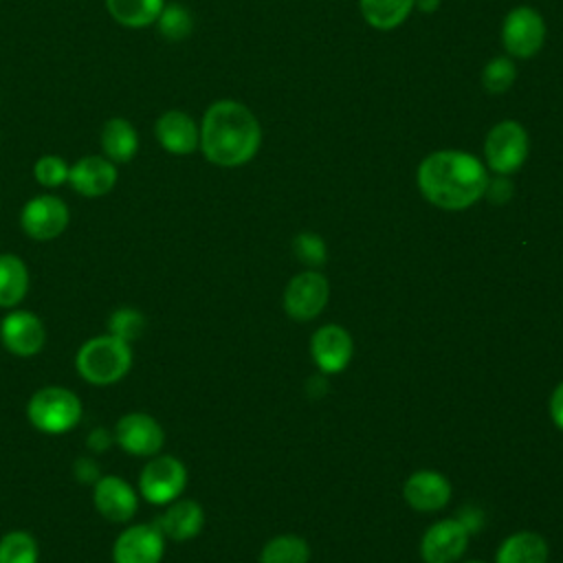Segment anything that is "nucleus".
<instances>
[{
  "label": "nucleus",
  "mask_w": 563,
  "mask_h": 563,
  "mask_svg": "<svg viewBox=\"0 0 563 563\" xmlns=\"http://www.w3.org/2000/svg\"><path fill=\"white\" fill-rule=\"evenodd\" d=\"M488 185V174L479 158L460 150H440L429 154L418 167V187L422 196L446 211H460L475 205Z\"/></svg>",
  "instance_id": "f257e3e1"
},
{
  "label": "nucleus",
  "mask_w": 563,
  "mask_h": 563,
  "mask_svg": "<svg viewBox=\"0 0 563 563\" xmlns=\"http://www.w3.org/2000/svg\"><path fill=\"white\" fill-rule=\"evenodd\" d=\"M262 141L255 114L240 101L220 99L211 103L200 123V150L205 158L220 167L249 163Z\"/></svg>",
  "instance_id": "f03ea898"
},
{
  "label": "nucleus",
  "mask_w": 563,
  "mask_h": 563,
  "mask_svg": "<svg viewBox=\"0 0 563 563\" xmlns=\"http://www.w3.org/2000/svg\"><path fill=\"white\" fill-rule=\"evenodd\" d=\"M132 363V343L110 332L86 339L75 354V369L79 378L95 387L117 385L130 374Z\"/></svg>",
  "instance_id": "7ed1b4c3"
},
{
  "label": "nucleus",
  "mask_w": 563,
  "mask_h": 563,
  "mask_svg": "<svg viewBox=\"0 0 563 563\" xmlns=\"http://www.w3.org/2000/svg\"><path fill=\"white\" fill-rule=\"evenodd\" d=\"M84 418L81 398L64 385H46L26 400L29 424L44 435H64Z\"/></svg>",
  "instance_id": "20e7f679"
},
{
  "label": "nucleus",
  "mask_w": 563,
  "mask_h": 563,
  "mask_svg": "<svg viewBox=\"0 0 563 563\" xmlns=\"http://www.w3.org/2000/svg\"><path fill=\"white\" fill-rule=\"evenodd\" d=\"M187 486V466L169 453H156L139 471L136 490L152 506H165L183 495Z\"/></svg>",
  "instance_id": "39448f33"
},
{
  "label": "nucleus",
  "mask_w": 563,
  "mask_h": 563,
  "mask_svg": "<svg viewBox=\"0 0 563 563\" xmlns=\"http://www.w3.org/2000/svg\"><path fill=\"white\" fill-rule=\"evenodd\" d=\"M68 222L70 209L55 194L33 196L20 211V227L35 242H51L59 238L68 229Z\"/></svg>",
  "instance_id": "423d86ee"
},
{
  "label": "nucleus",
  "mask_w": 563,
  "mask_h": 563,
  "mask_svg": "<svg viewBox=\"0 0 563 563\" xmlns=\"http://www.w3.org/2000/svg\"><path fill=\"white\" fill-rule=\"evenodd\" d=\"M114 444L134 457H152L161 453L165 444V431L161 422L145 411H128L123 413L112 429Z\"/></svg>",
  "instance_id": "0eeeda50"
},
{
  "label": "nucleus",
  "mask_w": 563,
  "mask_h": 563,
  "mask_svg": "<svg viewBox=\"0 0 563 563\" xmlns=\"http://www.w3.org/2000/svg\"><path fill=\"white\" fill-rule=\"evenodd\" d=\"M484 156H486L488 167L495 174H499V176L515 174L528 156L526 130L517 121L497 123L486 136Z\"/></svg>",
  "instance_id": "6e6552de"
},
{
  "label": "nucleus",
  "mask_w": 563,
  "mask_h": 563,
  "mask_svg": "<svg viewBox=\"0 0 563 563\" xmlns=\"http://www.w3.org/2000/svg\"><path fill=\"white\" fill-rule=\"evenodd\" d=\"M165 541L156 521L128 523L112 543V563H161Z\"/></svg>",
  "instance_id": "1a4fd4ad"
},
{
  "label": "nucleus",
  "mask_w": 563,
  "mask_h": 563,
  "mask_svg": "<svg viewBox=\"0 0 563 563\" xmlns=\"http://www.w3.org/2000/svg\"><path fill=\"white\" fill-rule=\"evenodd\" d=\"M0 343L13 356H35L46 345V325L35 312L11 308L0 321Z\"/></svg>",
  "instance_id": "9d476101"
},
{
  "label": "nucleus",
  "mask_w": 563,
  "mask_h": 563,
  "mask_svg": "<svg viewBox=\"0 0 563 563\" xmlns=\"http://www.w3.org/2000/svg\"><path fill=\"white\" fill-rule=\"evenodd\" d=\"M330 284L325 275L317 271H303L295 275L284 290V310L295 321L314 319L328 303Z\"/></svg>",
  "instance_id": "9b49d317"
},
{
  "label": "nucleus",
  "mask_w": 563,
  "mask_h": 563,
  "mask_svg": "<svg viewBox=\"0 0 563 563\" xmlns=\"http://www.w3.org/2000/svg\"><path fill=\"white\" fill-rule=\"evenodd\" d=\"M139 490L119 475H101L92 484L95 510L110 523H130L139 510Z\"/></svg>",
  "instance_id": "f8f14e48"
},
{
  "label": "nucleus",
  "mask_w": 563,
  "mask_h": 563,
  "mask_svg": "<svg viewBox=\"0 0 563 563\" xmlns=\"http://www.w3.org/2000/svg\"><path fill=\"white\" fill-rule=\"evenodd\" d=\"M545 37V24L541 15L530 7L512 9L501 24L504 48L515 57H532Z\"/></svg>",
  "instance_id": "ddd939ff"
},
{
  "label": "nucleus",
  "mask_w": 563,
  "mask_h": 563,
  "mask_svg": "<svg viewBox=\"0 0 563 563\" xmlns=\"http://www.w3.org/2000/svg\"><path fill=\"white\" fill-rule=\"evenodd\" d=\"M468 534L471 532L460 519H442L433 523L420 541L424 563H455L468 545Z\"/></svg>",
  "instance_id": "4468645a"
},
{
  "label": "nucleus",
  "mask_w": 563,
  "mask_h": 563,
  "mask_svg": "<svg viewBox=\"0 0 563 563\" xmlns=\"http://www.w3.org/2000/svg\"><path fill=\"white\" fill-rule=\"evenodd\" d=\"M117 165L103 154L81 156L70 165L68 185L84 198H101L110 194L117 185Z\"/></svg>",
  "instance_id": "2eb2a0df"
},
{
  "label": "nucleus",
  "mask_w": 563,
  "mask_h": 563,
  "mask_svg": "<svg viewBox=\"0 0 563 563\" xmlns=\"http://www.w3.org/2000/svg\"><path fill=\"white\" fill-rule=\"evenodd\" d=\"M158 145L176 156L191 154L200 147V125L183 110H167L154 123Z\"/></svg>",
  "instance_id": "dca6fc26"
},
{
  "label": "nucleus",
  "mask_w": 563,
  "mask_h": 563,
  "mask_svg": "<svg viewBox=\"0 0 563 563\" xmlns=\"http://www.w3.org/2000/svg\"><path fill=\"white\" fill-rule=\"evenodd\" d=\"M310 354L323 374H336L352 358V336L341 325L328 323L312 334Z\"/></svg>",
  "instance_id": "f3484780"
},
{
  "label": "nucleus",
  "mask_w": 563,
  "mask_h": 563,
  "mask_svg": "<svg viewBox=\"0 0 563 563\" xmlns=\"http://www.w3.org/2000/svg\"><path fill=\"white\" fill-rule=\"evenodd\" d=\"M163 537L176 543L196 539L205 526V510L196 499H174L165 504V510L154 519Z\"/></svg>",
  "instance_id": "a211bd4d"
},
{
  "label": "nucleus",
  "mask_w": 563,
  "mask_h": 563,
  "mask_svg": "<svg viewBox=\"0 0 563 563\" xmlns=\"http://www.w3.org/2000/svg\"><path fill=\"white\" fill-rule=\"evenodd\" d=\"M407 504L420 512L440 510L451 499V484L444 475L435 471H418L413 473L402 488Z\"/></svg>",
  "instance_id": "6ab92c4d"
},
{
  "label": "nucleus",
  "mask_w": 563,
  "mask_h": 563,
  "mask_svg": "<svg viewBox=\"0 0 563 563\" xmlns=\"http://www.w3.org/2000/svg\"><path fill=\"white\" fill-rule=\"evenodd\" d=\"M99 145L103 156L110 158L114 165L130 163L139 152L136 128L123 117H112L101 125Z\"/></svg>",
  "instance_id": "aec40b11"
},
{
  "label": "nucleus",
  "mask_w": 563,
  "mask_h": 563,
  "mask_svg": "<svg viewBox=\"0 0 563 563\" xmlns=\"http://www.w3.org/2000/svg\"><path fill=\"white\" fill-rule=\"evenodd\" d=\"M31 286L29 266L15 253H0V308H18Z\"/></svg>",
  "instance_id": "412c9836"
},
{
  "label": "nucleus",
  "mask_w": 563,
  "mask_h": 563,
  "mask_svg": "<svg viewBox=\"0 0 563 563\" xmlns=\"http://www.w3.org/2000/svg\"><path fill=\"white\" fill-rule=\"evenodd\" d=\"M548 543L537 532H515L499 545L495 563H545Z\"/></svg>",
  "instance_id": "4be33fe9"
},
{
  "label": "nucleus",
  "mask_w": 563,
  "mask_h": 563,
  "mask_svg": "<svg viewBox=\"0 0 563 563\" xmlns=\"http://www.w3.org/2000/svg\"><path fill=\"white\" fill-rule=\"evenodd\" d=\"M165 0H106L110 18L128 29H143L156 22Z\"/></svg>",
  "instance_id": "5701e85b"
},
{
  "label": "nucleus",
  "mask_w": 563,
  "mask_h": 563,
  "mask_svg": "<svg viewBox=\"0 0 563 563\" xmlns=\"http://www.w3.org/2000/svg\"><path fill=\"white\" fill-rule=\"evenodd\" d=\"M361 13L374 29L389 31L407 20L416 0H361Z\"/></svg>",
  "instance_id": "b1692460"
},
{
  "label": "nucleus",
  "mask_w": 563,
  "mask_h": 563,
  "mask_svg": "<svg viewBox=\"0 0 563 563\" xmlns=\"http://www.w3.org/2000/svg\"><path fill=\"white\" fill-rule=\"evenodd\" d=\"M310 548L297 534H279L271 539L260 554V563H308Z\"/></svg>",
  "instance_id": "393cba45"
},
{
  "label": "nucleus",
  "mask_w": 563,
  "mask_h": 563,
  "mask_svg": "<svg viewBox=\"0 0 563 563\" xmlns=\"http://www.w3.org/2000/svg\"><path fill=\"white\" fill-rule=\"evenodd\" d=\"M40 545L29 530H9L0 537V563H37Z\"/></svg>",
  "instance_id": "a878e982"
},
{
  "label": "nucleus",
  "mask_w": 563,
  "mask_h": 563,
  "mask_svg": "<svg viewBox=\"0 0 563 563\" xmlns=\"http://www.w3.org/2000/svg\"><path fill=\"white\" fill-rule=\"evenodd\" d=\"M154 24L165 40L180 42V40L189 37L194 31V15L187 7L178 4V2H169L163 7V11L158 13Z\"/></svg>",
  "instance_id": "bb28decb"
},
{
  "label": "nucleus",
  "mask_w": 563,
  "mask_h": 563,
  "mask_svg": "<svg viewBox=\"0 0 563 563\" xmlns=\"http://www.w3.org/2000/svg\"><path fill=\"white\" fill-rule=\"evenodd\" d=\"M145 330V314L134 306H121L108 317V332L132 343Z\"/></svg>",
  "instance_id": "cd10ccee"
},
{
  "label": "nucleus",
  "mask_w": 563,
  "mask_h": 563,
  "mask_svg": "<svg viewBox=\"0 0 563 563\" xmlns=\"http://www.w3.org/2000/svg\"><path fill=\"white\" fill-rule=\"evenodd\" d=\"M70 165L59 154H42L33 165L35 180L46 189H57L68 183Z\"/></svg>",
  "instance_id": "c85d7f7f"
},
{
  "label": "nucleus",
  "mask_w": 563,
  "mask_h": 563,
  "mask_svg": "<svg viewBox=\"0 0 563 563\" xmlns=\"http://www.w3.org/2000/svg\"><path fill=\"white\" fill-rule=\"evenodd\" d=\"M515 64L508 57H495L484 66L482 84L488 92H506L515 81Z\"/></svg>",
  "instance_id": "c756f323"
},
{
  "label": "nucleus",
  "mask_w": 563,
  "mask_h": 563,
  "mask_svg": "<svg viewBox=\"0 0 563 563\" xmlns=\"http://www.w3.org/2000/svg\"><path fill=\"white\" fill-rule=\"evenodd\" d=\"M295 255L299 257V262L308 264V266H321L328 257V249L325 242L317 235V233H299L292 242Z\"/></svg>",
  "instance_id": "7c9ffc66"
},
{
  "label": "nucleus",
  "mask_w": 563,
  "mask_h": 563,
  "mask_svg": "<svg viewBox=\"0 0 563 563\" xmlns=\"http://www.w3.org/2000/svg\"><path fill=\"white\" fill-rule=\"evenodd\" d=\"M484 196H486L493 205H504V202H508L510 196H512V183H510L506 176H499V174H497L495 180L488 178V185H486Z\"/></svg>",
  "instance_id": "2f4dec72"
},
{
  "label": "nucleus",
  "mask_w": 563,
  "mask_h": 563,
  "mask_svg": "<svg viewBox=\"0 0 563 563\" xmlns=\"http://www.w3.org/2000/svg\"><path fill=\"white\" fill-rule=\"evenodd\" d=\"M73 473H75V477H77L81 484H90V486L101 477L99 464H97L92 457H88V455H84V457H79V460L75 462Z\"/></svg>",
  "instance_id": "473e14b6"
},
{
  "label": "nucleus",
  "mask_w": 563,
  "mask_h": 563,
  "mask_svg": "<svg viewBox=\"0 0 563 563\" xmlns=\"http://www.w3.org/2000/svg\"><path fill=\"white\" fill-rule=\"evenodd\" d=\"M88 446L92 449V451H97V453H101V451H108V446L110 444H114V438H112V431L108 433L106 429H101V427H97V429H92L90 431V435H88Z\"/></svg>",
  "instance_id": "72a5a7b5"
},
{
  "label": "nucleus",
  "mask_w": 563,
  "mask_h": 563,
  "mask_svg": "<svg viewBox=\"0 0 563 563\" xmlns=\"http://www.w3.org/2000/svg\"><path fill=\"white\" fill-rule=\"evenodd\" d=\"M550 416L554 424L563 431V383L550 396Z\"/></svg>",
  "instance_id": "f704fd0d"
},
{
  "label": "nucleus",
  "mask_w": 563,
  "mask_h": 563,
  "mask_svg": "<svg viewBox=\"0 0 563 563\" xmlns=\"http://www.w3.org/2000/svg\"><path fill=\"white\" fill-rule=\"evenodd\" d=\"M457 519H460V521L466 526V530H468V532L477 530V528L482 526V521H484V519H482V515H479L477 510H473V508H462Z\"/></svg>",
  "instance_id": "c9c22d12"
},
{
  "label": "nucleus",
  "mask_w": 563,
  "mask_h": 563,
  "mask_svg": "<svg viewBox=\"0 0 563 563\" xmlns=\"http://www.w3.org/2000/svg\"><path fill=\"white\" fill-rule=\"evenodd\" d=\"M416 7L420 11H424V13H431V11H435L440 7V0H416Z\"/></svg>",
  "instance_id": "e433bc0d"
},
{
  "label": "nucleus",
  "mask_w": 563,
  "mask_h": 563,
  "mask_svg": "<svg viewBox=\"0 0 563 563\" xmlns=\"http://www.w3.org/2000/svg\"><path fill=\"white\" fill-rule=\"evenodd\" d=\"M466 563H484V561H466Z\"/></svg>",
  "instance_id": "4c0bfd02"
}]
</instances>
